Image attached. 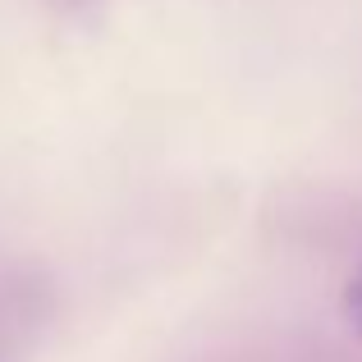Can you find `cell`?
Returning <instances> with one entry per match:
<instances>
[{
  "instance_id": "1",
  "label": "cell",
  "mask_w": 362,
  "mask_h": 362,
  "mask_svg": "<svg viewBox=\"0 0 362 362\" xmlns=\"http://www.w3.org/2000/svg\"><path fill=\"white\" fill-rule=\"evenodd\" d=\"M344 321L362 335V262L354 266V275L344 280Z\"/></svg>"
}]
</instances>
